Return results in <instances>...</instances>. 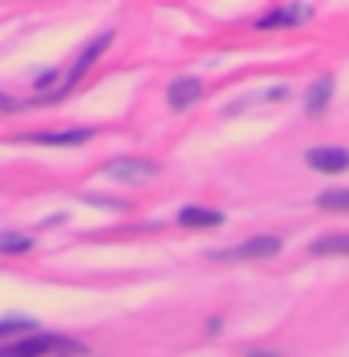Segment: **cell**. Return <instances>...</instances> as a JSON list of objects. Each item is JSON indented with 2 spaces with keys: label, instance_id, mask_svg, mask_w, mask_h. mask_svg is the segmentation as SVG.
Returning a JSON list of instances; mask_svg holds the SVG:
<instances>
[{
  "label": "cell",
  "instance_id": "5b68a950",
  "mask_svg": "<svg viewBox=\"0 0 349 357\" xmlns=\"http://www.w3.org/2000/svg\"><path fill=\"white\" fill-rule=\"evenodd\" d=\"M312 19V11L309 8H275V11H267V15L256 19V30H272V26H297V22H309Z\"/></svg>",
  "mask_w": 349,
  "mask_h": 357
},
{
  "label": "cell",
  "instance_id": "3957f363",
  "mask_svg": "<svg viewBox=\"0 0 349 357\" xmlns=\"http://www.w3.org/2000/svg\"><path fill=\"white\" fill-rule=\"evenodd\" d=\"M305 164L323 172V175H342L349 167V149H339V145H316V149L305 153Z\"/></svg>",
  "mask_w": 349,
  "mask_h": 357
},
{
  "label": "cell",
  "instance_id": "277c9868",
  "mask_svg": "<svg viewBox=\"0 0 349 357\" xmlns=\"http://www.w3.org/2000/svg\"><path fill=\"white\" fill-rule=\"evenodd\" d=\"M108 45H111V30H104V33H100V38H97V41L89 45V49H86V52L75 60V67H71V75H67V82H63V89H60V93H67V89H71V86L78 82V78H82V75L89 71V67H93V60H97V56L108 49Z\"/></svg>",
  "mask_w": 349,
  "mask_h": 357
},
{
  "label": "cell",
  "instance_id": "7a4b0ae2",
  "mask_svg": "<svg viewBox=\"0 0 349 357\" xmlns=\"http://www.w3.org/2000/svg\"><path fill=\"white\" fill-rule=\"evenodd\" d=\"M104 175H108V178H119V183H145V178L160 175V164L119 156V160H108V164H104Z\"/></svg>",
  "mask_w": 349,
  "mask_h": 357
},
{
  "label": "cell",
  "instance_id": "5bb4252c",
  "mask_svg": "<svg viewBox=\"0 0 349 357\" xmlns=\"http://www.w3.org/2000/svg\"><path fill=\"white\" fill-rule=\"evenodd\" d=\"M0 108H15V100H11V97H4V93H0Z\"/></svg>",
  "mask_w": 349,
  "mask_h": 357
},
{
  "label": "cell",
  "instance_id": "30bf717a",
  "mask_svg": "<svg viewBox=\"0 0 349 357\" xmlns=\"http://www.w3.org/2000/svg\"><path fill=\"white\" fill-rule=\"evenodd\" d=\"M312 257H349V234H327L309 245Z\"/></svg>",
  "mask_w": 349,
  "mask_h": 357
},
{
  "label": "cell",
  "instance_id": "7c38bea8",
  "mask_svg": "<svg viewBox=\"0 0 349 357\" xmlns=\"http://www.w3.org/2000/svg\"><path fill=\"white\" fill-rule=\"evenodd\" d=\"M30 238L26 234H0V253H26Z\"/></svg>",
  "mask_w": 349,
  "mask_h": 357
},
{
  "label": "cell",
  "instance_id": "9c48e42d",
  "mask_svg": "<svg viewBox=\"0 0 349 357\" xmlns=\"http://www.w3.org/2000/svg\"><path fill=\"white\" fill-rule=\"evenodd\" d=\"M331 93H334V82H331V78H320V82H312L309 97H305V112H309V116H320V112L331 105Z\"/></svg>",
  "mask_w": 349,
  "mask_h": 357
},
{
  "label": "cell",
  "instance_id": "8992f818",
  "mask_svg": "<svg viewBox=\"0 0 349 357\" xmlns=\"http://www.w3.org/2000/svg\"><path fill=\"white\" fill-rule=\"evenodd\" d=\"M201 93H205V86H201L197 78H178V82H171V89H167V105L175 112H186L194 100H201Z\"/></svg>",
  "mask_w": 349,
  "mask_h": 357
},
{
  "label": "cell",
  "instance_id": "8fae6325",
  "mask_svg": "<svg viewBox=\"0 0 349 357\" xmlns=\"http://www.w3.org/2000/svg\"><path fill=\"white\" fill-rule=\"evenodd\" d=\"M316 205L323 212H349V190H323L316 197Z\"/></svg>",
  "mask_w": 349,
  "mask_h": 357
},
{
  "label": "cell",
  "instance_id": "ba28073f",
  "mask_svg": "<svg viewBox=\"0 0 349 357\" xmlns=\"http://www.w3.org/2000/svg\"><path fill=\"white\" fill-rule=\"evenodd\" d=\"M178 223H183V227H219V223H223V212H216V208H201V205H189V208L178 212Z\"/></svg>",
  "mask_w": 349,
  "mask_h": 357
},
{
  "label": "cell",
  "instance_id": "6da1fadb",
  "mask_svg": "<svg viewBox=\"0 0 349 357\" xmlns=\"http://www.w3.org/2000/svg\"><path fill=\"white\" fill-rule=\"evenodd\" d=\"M283 250V242L275 234H256V238L242 242V245H231V250H216L208 253L212 261H264V257H275Z\"/></svg>",
  "mask_w": 349,
  "mask_h": 357
},
{
  "label": "cell",
  "instance_id": "52a82bcc",
  "mask_svg": "<svg viewBox=\"0 0 349 357\" xmlns=\"http://www.w3.org/2000/svg\"><path fill=\"white\" fill-rule=\"evenodd\" d=\"M30 142H38V145H86L89 130L86 127H75V130H38V134H30Z\"/></svg>",
  "mask_w": 349,
  "mask_h": 357
},
{
  "label": "cell",
  "instance_id": "4fadbf2b",
  "mask_svg": "<svg viewBox=\"0 0 349 357\" xmlns=\"http://www.w3.org/2000/svg\"><path fill=\"white\" fill-rule=\"evenodd\" d=\"M245 357H283V354H272V350H245Z\"/></svg>",
  "mask_w": 349,
  "mask_h": 357
}]
</instances>
